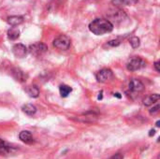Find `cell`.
Returning a JSON list of instances; mask_svg holds the SVG:
<instances>
[{"label":"cell","mask_w":160,"mask_h":159,"mask_svg":"<svg viewBox=\"0 0 160 159\" xmlns=\"http://www.w3.org/2000/svg\"><path fill=\"white\" fill-rule=\"evenodd\" d=\"M89 30L97 36H101L112 32L113 30V24L106 19H96L90 22Z\"/></svg>","instance_id":"obj_1"},{"label":"cell","mask_w":160,"mask_h":159,"mask_svg":"<svg viewBox=\"0 0 160 159\" xmlns=\"http://www.w3.org/2000/svg\"><path fill=\"white\" fill-rule=\"evenodd\" d=\"M52 44H53V47L58 50L67 51L70 47V39L66 35H60L53 40Z\"/></svg>","instance_id":"obj_2"},{"label":"cell","mask_w":160,"mask_h":159,"mask_svg":"<svg viewBox=\"0 0 160 159\" xmlns=\"http://www.w3.org/2000/svg\"><path fill=\"white\" fill-rule=\"evenodd\" d=\"M145 66H146V62H145L142 58H140V57H133V58H131V59L128 62V64H127V68H128L129 71H136V70H139V69L143 68Z\"/></svg>","instance_id":"obj_3"},{"label":"cell","mask_w":160,"mask_h":159,"mask_svg":"<svg viewBox=\"0 0 160 159\" xmlns=\"http://www.w3.org/2000/svg\"><path fill=\"white\" fill-rule=\"evenodd\" d=\"M96 78L98 82H107L113 78V73L110 68H103L97 73Z\"/></svg>","instance_id":"obj_4"},{"label":"cell","mask_w":160,"mask_h":159,"mask_svg":"<svg viewBox=\"0 0 160 159\" xmlns=\"http://www.w3.org/2000/svg\"><path fill=\"white\" fill-rule=\"evenodd\" d=\"M47 50H48V47L44 43H41V42H37L35 44L30 45L29 47V52L34 55H41L44 52H46Z\"/></svg>","instance_id":"obj_5"},{"label":"cell","mask_w":160,"mask_h":159,"mask_svg":"<svg viewBox=\"0 0 160 159\" xmlns=\"http://www.w3.org/2000/svg\"><path fill=\"white\" fill-rule=\"evenodd\" d=\"M28 50L27 48L23 45V44H21V43H18V44H15L13 47H12V52L13 54L18 57V58H22L26 55Z\"/></svg>","instance_id":"obj_6"},{"label":"cell","mask_w":160,"mask_h":159,"mask_svg":"<svg viewBox=\"0 0 160 159\" xmlns=\"http://www.w3.org/2000/svg\"><path fill=\"white\" fill-rule=\"evenodd\" d=\"M98 119V114L94 112H88L83 115H81L77 118V121L82 123H94Z\"/></svg>","instance_id":"obj_7"},{"label":"cell","mask_w":160,"mask_h":159,"mask_svg":"<svg viewBox=\"0 0 160 159\" xmlns=\"http://www.w3.org/2000/svg\"><path fill=\"white\" fill-rule=\"evenodd\" d=\"M128 87H129V90L131 92H135V93H137V92L139 93V92H142L144 90L143 83L138 79H132L129 82Z\"/></svg>","instance_id":"obj_8"},{"label":"cell","mask_w":160,"mask_h":159,"mask_svg":"<svg viewBox=\"0 0 160 159\" xmlns=\"http://www.w3.org/2000/svg\"><path fill=\"white\" fill-rule=\"evenodd\" d=\"M14 151V148L11 147L8 143L4 142L3 140L0 139V155L2 156H8L11 154Z\"/></svg>","instance_id":"obj_9"},{"label":"cell","mask_w":160,"mask_h":159,"mask_svg":"<svg viewBox=\"0 0 160 159\" xmlns=\"http://www.w3.org/2000/svg\"><path fill=\"white\" fill-rule=\"evenodd\" d=\"M19 139H20L22 142H24V143H26V144H32V143L34 142V139H33L32 134H31L29 131H26V130L22 131V132L19 134Z\"/></svg>","instance_id":"obj_10"},{"label":"cell","mask_w":160,"mask_h":159,"mask_svg":"<svg viewBox=\"0 0 160 159\" xmlns=\"http://www.w3.org/2000/svg\"><path fill=\"white\" fill-rule=\"evenodd\" d=\"M160 99V96L158 94H152L149 95L148 97H146L143 100V104L146 107H149L151 105H154L155 103H157Z\"/></svg>","instance_id":"obj_11"},{"label":"cell","mask_w":160,"mask_h":159,"mask_svg":"<svg viewBox=\"0 0 160 159\" xmlns=\"http://www.w3.org/2000/svg\"><path fill=\"white\" fill-rule=\"evenodd\" d=\"M8 23L11 26H17L23 22V18L22 16H10L8 18Z\"/></svg>","instance_id":"obj_12"},{"label":"cell","mask_w":160,"mask_h":159,"mask_svg":"<svg viewBox=\"0 0 160 159\" xmlns=\"http://www.w3.org/2000/svg\"><path fill=\"white\" fill-rule=\"evenodd\" d=\"M22 112L25 114H27L29 116H32V115H34L37 112V108L34 105H32V104H25V105H23L22 107Z\"/></svg>","instance_id":"obj_13"},{"label":"cell","mask_w":160,"mask_h":159,"mask_svg":"<svg viewBox=\"0 0 160 159\" xmlns=\"http://www.w3.org/2000/svg\"><path fill=\"white\" fill-rule=\"evenodd\" d=\"M25 92L28 94V96L30 97H38V95H39V90L38 88L36 86V85H31V86H28L25 88Z\"/></svg>","instance_id":"obj_14"},{"label":"cell","mask_w":160,"mask_h":159,"mask_svg":"<svg viewBox=\"0 0 160 159\" xmlns=\"http://www.w3.org/2000/svg\"><path fill=\"white\" fill-rule=\"evenodd\" d=\"M59 92H60V95H61L62 97H67L72 92V88L70 86H68V85L62 84L59 87Z\"/></svg>","instance_id":"obj_15"},{"label":"cell","mask_w":160,"mask_h":159,"mask_svg":"<svg viewBox=\"0 0 160 159\" xmlns=\"http://www.w3.org/2000/svg\"><path fill=\"white\" fill-rule=\"evenodd\" d=\"M8 37L11 40H15L20 37V31L17 28H10L8 31Z\"/></svg>","instance_id":"obj_16"},{"label":"cell","mask_w":160,"mask_h":159,"mask_svg":"<svg viewBox=\"0 0 160 159\" xmlns=\"http://www.w3.org/2000/svg\"><path fill=\"white\" fill-rule=\"evenodd\" d=\"M13 77L17 80V81H20V82H24L25 79H26V75H24V73L19 69H14L13 70Z\"/></svg>","instance_id":"obj_17"},{"label":"cell","mask_w":160,"mask_h":159,"mask_svg":"<svg viewBox=\"0 0 160 159\" xmlns=\"http://www.w3.org/2000/svg\"><path fill=\"white\" fill-rule=\"evenodd\" d=\"M129 43H130V45L132 46V48L136 49V48H138V47L140 46L141 40H140V38H139L138 37H132L129 39Z\"/></svg>","instance_id":"obj_18"},{"label":"cell","mask_w":160,"mask_h":159,"mask_svg":"<svg viewBox=\"0 0 160 159\" xmlns=\"http://www.w3.org/2000/svg\"><path fill=\"white\" fill-rule=\"evenodd\" d=\"M121 44V41L119 40V39H112V40H110L108 43H107V45H109V46H111V47H117V46H119Z\"/></svg>","instance_id":"obj_19"},{"label":"cell","mask_w":160,"mask_h":159,"mask_svg":"<svg viewBox=\"0 0 160 159\" xmlns=\"http://www.w3.org/2000/svg\"><path fill=\"white\" fill-rule=\"evenodd\" d=\"M112 3L116 6H120V5H127L128 2L126 0H112Z\"/></svg>","instance_id":"obj_20"},{"label":"cell","mask_w":160,"mask_h":159,"mask_svg":"<svg viewBox=\"0 0 160 159\" xmlns=\"http://www.w3.org/2000/svg\"><path fill=\"white\" fill-rule=\"evenodd\" d=\"M158 111H159V105L158 104L156 107H154V108H152V109L150 110V113H151V114H156V113L158 112Z\"/></svg>","instance_id":"obj_21"},{"label":"cell","mask_w":160,"mask_h":159,"mask_svg":"<svg viewBox=\"0 0 160 159\" xmlns=\"http://www.w3.org/2000/svg\"><path fill=\"white\" fill-rule=\"evenodd\" d=\"M111 159H123V157H122V156L120 154H116V155H114Z\"/></svg>","instance_id":"obj_22"},{"label":"cell","mask_w":160,"mask_h":159,"mask_svg":"<svg viewBox=\"0 0 160 159\" xmlns=\"http://www.w3.org/2000/svg\"><path fill=\"white\" fill-rule=\"evenodd\" d=\"M155 67H156V69H157V71H158V72H159V71H160V68H159V62H156V63H155Z\"/></svg>","instance_id":"obj_23"},{"label":"cell","mask_w":160,"mask_h":159,"mask_svg":"<svg viewBox=\"0 0 160 159\" xmlns=\"http://www.w3.org/2000/svg\"><path fill=\"white\" fill-rule=\"evenodd\" d=\"M156 134V131L153 129V130H150V133H149V136H154Z\"/></svg>","instance_id":"obj_24"},{"label":"cell","mask_w":160,"mask_h":159,"mask_svg":"<svg viewBox=\"0 0 160 159\" xmlns=\"http://www.w3.org/2000/svg\"><path fill=\"white\" fill-rule=\"evenodd\" d=\"M114 97H118V98H121V95H120L119 93H116V94H114Z\"/></svg>","instance_id":"obj_25"},{"label":"cell","mask_w":160,"mask_h":159,"mask_svg":"<svg viewBox=\"0 0 160 159\" xmlns=\"http://www.w3.org/2000/svg\"><path fill=\"white\" fill-rule=\"evenodd\" d=\"M98 99H101L102 98V92L101 93H99V96H98Z\"/></svg>","instance_id":"obj_26"},{"label":"cell","mask_w":160,"mask_h":159,"mask_svg":"<svg viewBox=\"0 0 160 159\" xmlns=\"http://www.w3.org/2000/svg\"><path fill=\"white\" fill-rule=\"evenodd\" d=\"M157 127H159V121L157 122Z\"/></svg>","instance_id":"obj_27"}]
</instances>
